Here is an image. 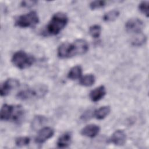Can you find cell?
<instances>
[{
  "label": "cell",
  "mask_w": 149,
  "mask_h": 149,
  "mask_svg": "<svg viewBox=\"0 0 149 149\" xmlns=\"http://www.w3.org/2000/svg\"><path fill=\"white\" fill-rule=\"evenodd\" d=\"M24 113V109L21 105H10L5 104L1 108V119L19 122L23 118Z\"/></svg>",
  "instance_id": "cell-1"
},
{
  "label": "cell",
  "mask_w": 149,
  "mask_h": 149,
  "mask_svg": "<svg viewBox=\"0 0 149 149\" xmlns=\"http://www.w3.org/2000/svg\"><path fill=\"white\" fill-rule=\"evenodd\" d=\"M68 22L67 15L62 12H57L51 17L47 26V32L49 35H56L66 26Z\"/></svg>",
  "instance_id": "cell-2"
},
{
  "label": "cell",
  "mask_w": 149,
  "mask_h": 149,
  "mask_svg": "<svg viewBox=\"0 0 149 149\" xmlns=\"http://www.w3.org/2000/svg\"><path fill=\"white\" fill-rule=\"evenodd\" d=\"M48 92V87L43 84L36 85L31 88L23 90L17 94V97L22 100H30L33 98H42Z\"/></svg>",
  "instance_id": "cell-3"
},
{
  "label": "cell",
  "mask_w": 149,
  "mask_h": 149,
  "mask_svg": "<svg viewBox=\"0 0 149 149\" xmlns=\"http://www.w3.org/2000/svg\"><path fill=\"white\" fill-rule=\"evenodd\" d=\"M13 64L20 69H24L31 66L34 62V58L24 51H19L16 52L12 57Z\"/></svg>",
  "instance_id": "cell-4"
},
{
  "label": "cell",
  "mask_w": 149,
  "mask_h": 149,
  "mask_svg": "<svg viewBox=\"0 0 149 149\" xmlns=\"http://www.w3.org/2000/svg\"><path fill=\"white\" fill-rule=\"evenodd\" d=\"M39 22V17L35 11H31L26 14L17 17L15 20V25L22 28L33 27Z\"/></svg>",
  "instance_id": "cell-5"
},
{
  "label": "cell",
  "mask_w": 149,
  "mask_h": 149,
  "mask_svg": "<svg viewBox=\"0 0 149 149\" xmlns=\"http://www.w3.org/2000/svg\"><path fill=\"white\" fill-rule=\"evenodd\" d=\"M144 27L142 20L138 18H132L128 20L125 24V28L127 32L133 34H140L141 33Z\"/></svg>",
  "instance_id": "cell-6"
},
{
  "label": "cell",
  "mask_w": 149,
  "mask_h": 149,
  "mask_svg": "<svg viewBox=\"0 0 149 149\" xmlns=\"http://www.w3.org/2000/svg\"><path fill=\"white\" fill-rule=\"evenodd\" d=\"M19 86V81L15 79H8L2 83L0 88V93L2 97L8 95L10 91Z\"/></svg>",
  "instance_id": "cell-7"
},
{
  "label": "cell",
  "mask_w": 149,
  "mask_h": 149,
  "mask_svg": "<svg viewBox=\"0 0 149 149\" xmlns=\"http://www.w3.org/2000/svg\"><path fill=\"white\" fill-rule=\"evenodd\" d=\"M54 134V130L51 127H45L41 129L35 139V141L38 144H42L51 138Z\"/></svg>",
  "instance_id": "cell-8"
},
{
  "label": "cell",
  "mask_w": 149,
  "mask_h": 149,
  "mask_svg": "<svg viewBox=\"0 0 149 149\" xmlns=\"http://www.w3.org/2000/svg\"><path fill=\"white\" fill-rule=\"evenodd\" d=\"M58 55L61 58H68L73 56L72 43L66 42L61 44L58 48Z\"/></svg>",
  "instance_id": "cell-9"
},
{
  "label": "cell",
  "mask_w": 149,
  "mask_h": 149,
  "mask_svg": "<svg viewBox=\"0 0 149 149\" xmlns=\"http://www.w3.org/2000/svg\"><path fill=\"white\" fill-rule=\"evenodd\" d=\"M72 44L74 48V56L84 54L88 50V44L84 40L79 39L74 41Z\"/></svg>",
  "instance_id": "cell-10"
},
{
  "label": "cell",
  "mask_w": 149,
  "mask_h": 149,
  "mask_svg": "<svg viewBox=\"0 0 149 149\" xmlns=\"http://www.w3.org/2000/svg\"><path fill=\"white\" fill-rule=\"evenodd\" d=\"M100 127L95 124H90L84 127L81 130V134L86 137L93 138L95 137L100 132Z\"/></svg>",
  "instance_id": "cell-11"
},
{
  "label": "cell",
  "mask_w": 149,
  "mask_h": 149,
  "mask_svg": "<svg viewBox=\"0 0 149 149\" xmlns=\"http://www.w3.org/2000/svg\"><path fill=\"white\" fill-rule=\"evenodd\" d=\"M126 140V134L123 130H116L111 136V141L116 146H123Z\"/></svg>",
  "instance_id": "cell-12"
},
{
  "label": "cell",
  "mask_w": 149,
  "mask_h": 149,
  "mask_svg": "<svg viewBox=\"0 0 149 149\" xmlns=\"http://www.w3.org/2000/svg\"><path fill=\"white\" fill-rule=\"evenodd\" d=\"M106 94V90L104 86H100L90 93V98L93 102H97L101 100Z\"/></svg>",
  "instance_id": "cell-13"
},
{
  "label": "cell",
  "mask_w": 149,
  "mask_h": 149,
  "mask_svg": "<svg viewBox=\"0 0 149 149\" xmlns=\"http://www.w3.org/2000/svg\"><path fill=\"white\" fill-rule=\"evenodd\" d=\"M71 140V133L70 132H66L62 134L58 139L57 146L59 148H66L70 145Z\"/></svg>",
  "instance_id": "cell-14"
},
{
  "label": "cell",
  "mask_w": 149,
  "mask_h": 149,
  "mask_svg": "<svg viewBox=\"0 0 149 149\" xmlns=\"http://www.w3.org/2000/svg\"><path fill=\"white\" fill-rule=\"evenodd\" d=\"M110 111L111 108L109 106H103L94 111V116L97 119H103L109 115Z\"/></svg>",
  "instance_id": "cell-15"
},
{
  "label": "cell",
  "mask_w": 149,
  "mask_h": 149,
  "mask_svg": "<svg viewBox=\"0 0 149 149\" xmlns=\"http://www.w3.org/2000/svg\"><path fill=\"white\" fill-rule=\"evenodd\" d=\"M82 74V68L79 65L73 66L70 69L68 74V77L70 80H76L81 77Z\"/></svg>",
  "instance_id": "cell-16"
},
{
  "label": "cell",
  "mask_w": 149,
  "mask_h": 149,
  "mask_svg": "<svg viewBox=\"0 0 149 149\" xmlns=\"http://www.w3.org/2000/svg\"><path fill=\"white\" fill-rule=\"evenodd\" d=\"M47 121V119L44 116L37 115L36 116L31 122V126L33 130H36L41 127Z\"/></svg>",
  "instance_id": "cell-17"
},
{
  "label": "cell",
  "mask_w": 149,
  "mask_h": 149,
  "mask_svg": "<svg viewBox=\"0 0 149 149\" xmlns=\"http://www.w3.org/2000/svg\"><path fill=\"white\" fill-rule=\"evenodd\" d=\"M95 82V77L92 74H88L84 76L80 79V84L85 87H90Z\"/></svg>",
  "instance_id": "cell-18"
},
{
  "label": "cell",
  "mask_w": 149,
  "mask_h": 149,
  "mask_svg": "<svg viewBox=\"0 0 149 149\" xmlns=\"http://www.w3.org/2000/svg\"><path fill=\"white\" fill-rule=\"evenodd\" d=\"M119 15V12L117 10H112L105 13L103 16V20L105 22H112L116 20Z\"/></svg>",
  "instance_id": "cell-19"
},
{
  "label": "cell",
  "mask_w": 149,
  "mask_h": 149,
  "mask_svg": "<svg viewBox=\"0 0 149 149\" xmlns=\"http://www.w3.org/2000/svg\"><path fill=\"white\" fill-rule=\"evenodd\" d=\"M101 32V27L98 24H94L89 29V33L92 37L97 38L100 37Z\"/></svg>",
  "instance_id": "cell-20"
},
{
  "label": "cell",
  "mask_w": 149,
  "mask_h": 149,
  "mask_svg": "<svg viewBox=\"0 0 149 149\" xmlns=\"http://www.w3.org/2000/svg\"><path fill=\"white\" fill-rule=\"evenodd\" d=\"M137 36L132 40V44L135 46H140L146 41V37L144 34H137Z\"/></svg>",
  "instance_id": "cell-21"
},
{
  "label": "cell",
  "mask_w": 149,
  "mask_h": 149,
  "mask_svg": "<svg viewBox=\"0 0 149 149\" xmlns=\"http://www.w3.org/2000/svg\"><path fill=\"white\" fill-rule=\"evenodd\" d=\"M30 141L29 137L26 136H22L17 137L15 140V144L18 147H24L27 146Z\"/></svg>",
  "instance_id": "cell-22"
},
{
  "label": "cell",
  "mask_w": 149,
  "mask_h": 149,
  "mask_svg": "<svg viewBox=\"0 0 149 149\" xmlns=\"http://www.w3.org/2000/svg\"><path fill=\"white\" fill-rule=\"evenodd\" d=\"M148 5L149 3L148 1H142L139 5V10L145 15L147 17L149 16V12H148Z\"/></svg>",
  "instance_id": "cell-23"
},
{
  "label": "cell",
  "mask_w": 149,
  "mask_h": 149,
  "mask_svg": "<svg viewBox=\"0 0 149 149\" xmlns=\"http://www.w3.org/2000/svg\"><path fill=\"white\" fill-rule=\"evenodd\" d=\"M106 2L104 1H94L90 3V8L92 10L100 9L105 6Z\"/></svg>",
  "instance_id": "cell-24"
},
{
  "label": "cell",
  "mask_w": 149,
  "mask_h": 149,
  "mask_svg": "<svg viewBox=\"0 0 149 149\" xmlns=\"http://www.w3.org/2000/svg\"><path fill=\"white\" fill-rule=\"evenodd\" d=\"M37 3V2L36 1H23L21 2V6L24 8H31Z\"/></svg>",
  "instance_id": "cell-25"
}]
</instances>
